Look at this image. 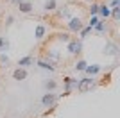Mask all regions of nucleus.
<instances>
[{"instance_id": "1", "label": "nucleus", "mask_w": 120, "mask_h": 118, "mask_svg": "<svg viewBox=\"0 0 120 118\" xmlns=\"http://www.w3.org/2000/svg\"><path fill=\"white\" fill-rule=\"evenodd\" d=\"M99 86V82H97L93 77H84V79H81V81H77V91L79 93H86V91H91L93 88H97Z\"/></svg>"}, {"instance_id": "2", "label": "nucleus", "mask_w": 120, "mask_h": 118, "mask_svg": "<svg viewBox=\"0 0 120 118\" xmlns=\"http://www.w3.org/2000/svg\"><path fill=\"white\" fill-rule=\"evenodd\" d=\"M65 48H66V52H68L70 55L81 54V52H82V39H79V38H70L68 41H66Z\"/></svg>"}, {"instance_id": "3", "label": "nucleus", "mask_w": 120, "mask_h": 118, "mask_svg": "<svg viewBox=\"0 0 120 118\" xmlns=\"http://www.w3.org/2000/svg\"><path fill=\"white\" fill-rule=\"evenodd\" d=\"M57 98H59V95H56L54 91H47L43 95V98H41V106L49 107V109H54L57 106Z\"/></svg>"}, {"instance_id": "4", "label": "nucleus", "mask_w": 120, "mask_h": 118, "mask_svg": "<svg viewBox=\"0 0 120 118\" xmlns=\"http://www.w3.org/2000/svg\"><path fill=\"white\" fill-rule=\"evenodd\" d=\"M66 27H68V30H70V32L79 34V30L84 27V23H82V20H81L79 16H72V18H68V23H66Z\"/></svg>"}, {"instance_id": "5", "label": "nucleus", "mask_w": 120, "mask_h": 118, "mask_svg": "<svg viewBox=\"0 0 120 118\" xmlns=\"http://www.w3.org/2000/svg\"><path fill=\"white\" fill-rule=\"evenodd\" d=\"M63 82H65V91H63V97L70 95L72 91L77 88V79H74V77H65V79H63Z\"/></svg>"}, {"instance_id": "6", "label": "nucleus", "mask_w": 120, "mask_h": 118, "mask_svg": "<svg viewBox=\"0 0 120 118\" xmlns=\"http://www.w3.org/2000/svg\"><path fill=\"white\" fill-rule=\"evenodd\" d=\"M108 30V23H106V20L104 18H100L99 22L95 23V27H93V34H97V36H102Z\"/></svg>"}, {"instance_id": "7", "label": "nucleus", "mask_w": 120, "mask_h": 118, "mask_svg": "<svg viewBox=\"0 0 120 118\" xmlns=\"http://www.w3.org/2000/svg\"><path fill=\"white\" fill-rule=\"evenodd\" d=\"M104 54L106 55H116L118 54V45H116L115 41H108V43L104 45Z\"/></svg>"}, {"instance_id": "8", "label": "nucleus", "mask_w": 120, "mask_h": 118, "mask_svg": "<svg viewBox=\"0 0 120 118\" xmlns=\"http://www.w3.org/2000/svg\"><path fill=\"white\" fill-rule=\"evenodd\" d=\"M16 7H18V9H20V13H23V15H30V13H32V9H34V5L30 4L29 0H22Z\"/></svg>"}, {"instance_id": "9", "label": "nucleus", "mask_w": 120, "mask_h": 118, "mask_svg": "<svg viewBox=\"0 0 120 118\" xmlns=\"http://www.w3.org/2000/svg\"><path fill=\"white\" fill-rule=\"evenodd\" d=\"M45 36H47V27L43 23H38L36 29H34V38L36 39H43Z\"/></svg>"}, {"instance_id": "10", "label": "nucleus", "mask_w": 120, "mask_h": 118, "mask_svg": "<svg viewBox=\"0 0 120 118\" xmlns=\"http://www.w3.org/2000/svg\"><path fill=\"white\" fill-rule=\"evenodd\" d=\"M13 79H15V81H25V79H27V70L18 66V68L13 72Z\"/></svg>"}, {"instance_id": "11", "label": "nucleus", "mask_w": 120, "mask_h": 118, "mask_svg": "<svg viewBox=\"0 0 120 118\" xmlns=\"http://www.w3.org/2000/svg\"><path fill=\"white\" fill-rule=\"evenodd\" d=\"M38 66H40L41 70H50V72H54V70H56V66H54L52 63H50L49 59H45V57L38 59Z\"/></svg>"}, {"instance_id": "12", "label": "nucleus", "mask_w": 120, "mask_h": 118, "mask_svg": "<svg viewBox=\"0 0 120 118\" xmlns=\"http://www.w3.org/2000/svg\"><path fill=\"white\" fill-rule=\"evenodd\" d=\"M99 18H109V15H111V7L109 5H106V4H102V5H99Z\"/></svg>"}, {"instance_id": "13", "label": "nucleus", "mask_w": 120, "mask_h": 118, "mask_svg": "<svg viewBox=\"0 0 120 118\" xmlns=\"http://www.w3.org/2000/svg\"><path fill=\"white\" fill-rule=\"evenodd\" d=\"M100 64H88V66H86L84 68V74L86 75H91V77H93V75H97V74H100Z\"/></svg>"}, {"instance_id": "14", "label": "nucleus", "mask_w": 120, "mask_h": 118, "mask_svg": "<svg viewBox=\"0 0 120 118\" xmlns=\"http://www.w3.org/2000/svg\"><path fill=\"white\" fill-rule=\"evenodd\" d=\"M34 64V57L32 55H25V57L18 59V66H22V68H25V66H32Z\"/></svg>"}, {"instance_id": "15", "label": "nucleus", "mask_w": 120, "mask_h": 118, "mask_svg": "<svg viewBox=\"0 0 120 118\" xmlns=\"http://www.w3.org/2000/svg\"><path fill=\"white\" fill-rule=\"evenodd\" d=\"M43 9H45L47 13H52V11L57 9V2H56V0H45V4H43Z\"/></svg>"}, {"instance_id": "16", "label": "nucleus", "mask_w": 120, "mask_h": 118, "mask_svg": "<svg viewBox=\"0 0 120 118\" xmlns=\"http://www.w3.org/2000/svg\"><path fill=\"white\" fill-rule=\"evenodd\" d=\"M57 18H65V20L72 18V11L68 7H61V9H57Z\"/></svg>"}, {"instance_id": "17", "label": "nucleus", "mask_w": 120, "mask_h": 118, "mask_svg": "<svg viewBox=\"0 0 120 118\" xmlns=\"http://www.w3.org/2000/svg\"><path fill=\"white\" fill-rule=\"evenodd\" d=\"M86 66H88V63H86L84 59H79V61L74 64V70H75V72H84Z\"/></svg>"}, {"instance_id": "18", "label": "nucleus", "mask_w": 120, "mask_h": 118, "mask_svg": "<svg viewBox=\"0 0 120 118\" xmlns=\"http://www.w3.org/2000/svg\"><path fill=\"white\" fill-rule=\"evenodd\" d=\"M56 88H57V82H56L54 79H49V81H45V89H47V91H54Z\"/></svg>"}, {"instance_id": "19", "label": "nucleus", "mask_w": 120, "mask_h": 118, "mask_svg": "<svg viewBox=\"0 0 120 118\" xmlns=\"http://www.w3.org/2000/svg\"><path fill=\"white\" fill-rule=\"evenodd\" d=\"M7 50H9V39L0 36V52H7Z\"/></svg>"}, {"instance_id": "20", "label": "nucleus", "mask_w": 120, "mask_h": 118, "mask_svg": "<svg viewBox=\"0 0 120 118\" xmlns=\"http://www.w3.org/2000/svg\"><path fill=\"white\" fill-rule=\"evenodd\" d=\"M109 16H113V20H115V22H118V20H120V5L111 7V15H109Z\"/></svg>"}, {"instance_id": "21", "label": "nucleus", "mask_w": 120, "mask_h": 118, "mask_svg": "<svg viewBox=\"0 0 120 118\" xmlns=\"http://www.w3.org/2000/svg\"><path fill=\"white\" fill-rule=\"evenodd\" d=\"M9 63H11L9 55L5 54V52H0V64H2V66H7Z\"/></svg>"}, {"instance_id": "22", "label": "nucleus", "mask_w": 120, "mask_h": 118, "mask_svg": "<svg viewBox=\"0 0 120 118\" xmlns=\"http://www.w3.org/2000/svg\"><path fill=\"white\" fill-rule=\"evenodd\" d=\"M90 16H93V15H97L99 13V4H97V0L95 2H90Z\"/></svg>"}, {"instance_id": "23", "label": "nucleus", "mask_w": 120, "mask_h": 118, "mask_svg": "<svg viewBox=\"0 0 120 118\" xmlns=\"http://www.w3.org/2000/svg\"><path fill=\"white\" fill-rule=\"evenodd\" d=\"M13 22H15V16H7V18H5V25H7V27H9V25H13Z\"/></svg>"}, {"instance_id": "24", "label": "nucleus", "mask_w": 120, "mask_h": 118, "mask_svg": "<svg viewBox=\"0 0 120 118\" xmlns=\"http://www.w3.org/2000/svg\"><path fill=\"white\" fill-rule=\"evenodd\" d=\"M116 5H120V0H111L109 2V7H116Z\"/></svg>"}, {"instance_id": "25", "label": "nucleus", "mask_w": 120, "mask_h": 118, "mask_svg": "<svg viewBox=\"0 0 120 118\" xmlns=\"http://www.w3.org/2000/svg\"><path fill=\"white\" fill-rule=\"evenodd\" d=\"M11 2H13V4H15V5H18V4H20V2H22V0H11Z\"/></svg>"}, {"instance_id": "26", "label": "nucleus", "mask_w": 120, "mask_h": 118, "mask_svg": "<svg viewBox=\"0 0 120 118\" xmlns=\"http://www.w3.org/2000/svg\"><path fill=\"white\" fill-rule=\"evenodd\" d=\"M86 2H95V0H86Z\"/></svg>"}]
</instances>
